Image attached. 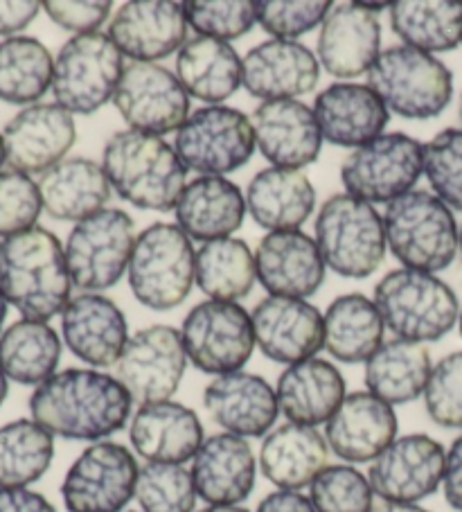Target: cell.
Here are the masks:
<instances>
[{
	"label": "cell",
	"instance_id": "9a60e30c",
	"mask_svg": "<svg viewBox=\"0 0 462 512\" xmlns=\"http://www.w3.org/2000/svg\"><path fill=\"white\" fill-rule=\"evenodd\" d=\"M188 355L181 332L172 325H149L129 337L115 364V377L140 406L167 402L179 391Z\"/></svg>",
	"mask_w": 462,
	"mask_h": 512
},
{
	"label": "cell",
	"instance_id": "6f0895ef",
	"mask_svg": "<svg viewBox=\"0 0 462 512\" xmlns=\"http://www.w3.org/2000/svg\"><path fill=\"white\" fill-rule=\"evenodd\" d=\"M370 512H429L424 510L422 506H417V503H397V501H377L372 503Z\"/></svg>",
	"mask_w": 462,
	"mask_h": 512
},
{
	"label": "cell",
	"instance_id": "e0dca14e",
	"mask_svg": "<svg viewBox=\"0 0 462 512\" xmlns=\"http://www.w3.org/2000/svg\"><path fill=\"white\" fill-rule=\"evenodd\" d=\"M447 452L426 434L395 438L368 470L372 492L384 501L417 503L438 492Z\"/></svg>",
	"mask_w": 462,
	"mask_h": 512
},
{
	"label": "cell",
	"instance_id": "8992f818",
	"mask_svg": "<svg viewBox=\"0 0 462 512\" xmlns=\"http://www.w3.org/2000/svg\"><path fill=\"white\" fill-rule=\"evenodd\" d=\"M314 233L325 264L343 278H370L386 258L384 217L372 203L348 192L334 194L323 203Z\"/></svg>",
	"mask_w": 462,
	"mask_h": 512
},
{
	"label": "cell",
	"instance_id": "9c48e42d",
	"mask_svg": "<svg viewBox=\"0 0 462 512\" xmlns=\"http://www.w3.org/2000/svg\"><path fill=\"white\" fill-rule=\"evenodd\" d=\"M124 68L122 52L109 34H77L61 46L55 59V102L68 113L91 116L113 100Z\"/></svg>",
	"mask_w": 462,
	"mask_h": 512
},
{
	"label": "cell",
	"instance_id": "db71d44e",
	"mask_svg": "<svg viewBox=\"0 0 462 512\" xmlns=\"http://www.w3.org/2000/svg\"><path fill=\"white\" fill-rule=\"evenodd\" d=\"M442 490L449 506L462 512V434L453 440L444 458Z\"/></svg>",
	"mask_w": 462,
	"mask_h": 512
},
{
	"label": "cell",
	"instance_id": "7a4b0ae2",
	"mask_svg": "<svg viewBox=\"0 0 462 512\" xmlns=\"http://www.w3.org/2000/svg\"><path fill=\"white\" fill-rule=\"evenodd\" d=\"M70 287L66 249L48 228L34 226L0 240V289L23 319L48 323L64 314Z\"/></svg>",
	"mask_w": 462,
	"mask_h": 512
},
{
	"label": "cell",
	"instance_id": "7402d4cb",
	"mask_svg": "<svg viewBox=\"0 0 462 512\" xmlns=\"http://www.w3.org/2000/svg\"><path fill=\"white\" fill-rule=\"evenodd\" d=\"M257 280L271 296L312 298L325 282L327 264L318 244L302 231L266 233L255 251Z\"/></svg>",
	"mask_w": 462,
	"mask_h": 512
},
{
	"label": "cell",
	"instance_id": "5b68a950",
	"mask_svg": "<svg viewBox=\"0 0 462 512\" xmlns=\"http://www.w3.org/2000/svg\"><path fill=\"white\" fill-rule=\"evenodd\" d=\"M386 242L406 269L438 273L458 255V224L451 208L426 190L390 201L384 213Z\"/></svg>",
	"mask_w": 462,
	"mask_h": 512
},
{
	"label": "cell",
	"instance_id": "ac0fdd59",
	"mask_svg": "<svg viewBox=\"0 0 462 512\" xmlns=\"http://www.w3.org/2000/svg\"><path fill=\"white\" fill-rule=\"evenodd\" d=\"M255 343L275 364H300L325 348V319L316 305L269 296L251 314Z\"/></svg>",
	"mask_w": 462,
	"mask_h": 512
},
{
	"label": "cell",
	"instance_id": "ee69618b",
	"mask_svg": "<svg viewBox=\"0 0 462 512\" xmlns=\"http://www.w3.org/2000/svg\"><path fill=\"white\" fill-rule=\"evenodd\" d=\"M197 488L183 465L147 463L138 474L136 501L142 512H194Z\"/></svg>",
	"mask_w": 462,
	"mask_h": 512
},
{
	"label": "cell",
	"instance_id": "cb8c5ba5",
	"mask_svg": "<svg viewBox=\"0 0 462 512\" xmlns=\"http://www.w3.org/2000/svg\"><path fill=\"white\" fill-rule=\"evenodd\" d=\"M255 145L266 161L282 170H302L321 154L323 134L314 109L298 100L262 102L253 111Z\"/></svg>",
	"mask_w": 462,
	"mask_h": 512
},
{
	"label": "cell",
	"instance_id": "f6af8a7d",
	"mask_svg": "<svg viewBox=\"0 0 462 512\" xmlns=\"http://www.w3.org/2000/svg\"><path fill=\"white\" fill-rule=\"evenodd\" d=\"M309 488L316 512H370L375 503L368 476L352 465H327Z\"/></svg>",
	"mask_w": 462,
	"mask_h": 512
},
{
	"label": "cell",
	"instance_id": "bcb514c9",
	"mask_svg": "<svg viewBox=\"0 0 462 512\" xmlns=\"http://www.w3.org/2000/svg\"><path fill=\"white\" fill-rule=\"evenodd\" d=\"M424 174L435 197L462 213V129H442L424 145Z\"/></svg>",
	"mask_w": 462,
	"mask_h": 512
},
{
	"label": "cell",
	"instance_id": "8d00e7d4",
	"mask_svg": "<svg viewBox=\"0 0 462 512\" xmlns=\"http://www.w3.org/2000/svg\"><path fill=\"white\" fill-rule=\"evenodd\" d=\"M325 350L341 364H361L384 346V319L375 300L343 294L325 312Z\"/></svg>",
	"mask_w": 462,
	"mask_h": 512
},
{
	"label": "cell",
	"instance_id": "d4e9b609",
	"mask_svg": "<svg viewBox=\"0 0 462 512\" xmlns=\"http://www.w3.org/2000/svg\"><path fill=\"white\" fill-rule=\"evenodd\" d=\"M203 406L215 425L239 438H262L278 420L275 388L253 373L215 377L203 391Z\"/></svg>",
	"mask_w": 462,
	"mask_h": 512
},
{
	"label": "cell",
	"instance_id": "3957f363",
	"mask_svg": "<svg viewBox=\"0 0 462 512\" xmlns=\"http://www.w3.org/2000/svg\"><path fill=\"white\" fill-rule=\"evenodd\" d=\"M102 167L111 188L131 206L167 213L174 210L188 181V167L161 136L124 129L106 140Z\"/></svg>",
	"mask_w": 462,
	"mask_h": 512
},
{
	"label": "cell",
	"instance_id": "7bdbcfd3",
	"mask_svg": "<svg viewBox=\"0 0 462 512\" xmlns=\"http://www.w3.org/2000/svg\"><path fill=\"white\" fill-rule=\"evenodd\" d=\"M55 436L34 420L0 427V488H28L50 470Z\"/></svg>",
	"mask_w": 462,
	"mask_h": 512
},
{
	"label": "cell",
	"instance_id": "680465c9",
	"mask_svg": "<svg viewBox=\"0 0 462 512\" xmlns=\"http://www.w3.org/2000/svg\"><path fill=\"white\" fill-rule=\"evenodd\" d=\"M361 10H366V12H370V14H375V16H379L381 12H386V10H390V5H386V3H357Z\"/></svg>",
	"mask_w": 462,
	"mask_h": 512
},
{
	"label": "cell",
	"instance_id": "ffe728a7",
	"mask_svg": "<svg viewBox=\"0 0 462 512\" xmlns=\"http://www.w3.org/2000/svg\"><path fill=\"white\" fill-rule=\"evenodd\" d=\"M109 37L122 55L140 64H154L174 55L188 39L183 3L172 0H131L113 14Z\"/></svg>",
	"mask_w": 462,
	"mask_h": 512
},
{
	"label": "cell",
	"instance_id": "4fadbf2b",
	"mask_svg": "<svg viewBox=\"0 0 462 512\" xmlns=\"http://www.w3.org/2000/svg\"><path fill=\"white\" fill-rule=\"evenodd\" d=\"M424 172V145L402 131L352 149L341 165L343 188L368 203H390L411 192Z\"/></svg>",
	"mask_w": 462,
	"mask_h": 512
},
{
	"label": "cell",
	"instance_id": "5bb4252c",
	"mask_svg": "<svg viewBox=\"0 0 462 512\" xmlns=\"http://www.w3.org/2000/svg\"><path fill=\"white\" fill-rule=\"evenodd\" d=\"M140 467L127 447L113 440L88 445L68 467L61 499L68 512H122L136 499Z\"/></svg>",
	"mask_w": 462,
	"mask_h": 512
},
{
	"label": "cell",
	"instance_id": "d590c367",
	"mask_svg": "<svg viewBox=\"0 0 462 512\" xmlns=\"http://www.w3.org/2000/svg\"><path fill=\"white\" fill-rule=\"evenodd\" d=\"M176 77L190 97L219 104L242 86V59L226 41L194 37L176 57Z\"/></svg>",
	"mask_w": 462,
	"mask_h": 512
},
{
	"label": "cell",
	"instance_id": "f907efd6",
	"mask_svg": "<svg viewBox=\"0 0 462 512\" xmlns=\"http://www.w3.org/2000/svg\"><path fill=\"white\" fill-rule=\"evenodd\" d=\"M43 210L39 183L16 170H0V237L30 231Z\"/></svg>",
	"mask_w": 462,
	"mask_h": 512
},
{
	"label": "cell",
	"instance_id": "30bf717a",
	"mask_svg": "<svg viewBox=\"0 0 462 512\" xmlns=\"http://www.w3.org/2000/svg\"><path fill=\"white\" fill-rule=\"evenodd\" d=\"M136 240V222L120 208H104L79 222L66 240L73 285L86 294L118 285L129 271Z\"/></svg>",
	"mask_w": 462,
	"mask_h": 512
},
{
	"label": "cell",
	"instance_id": "6da1fadb",
	"mask_svg": "<svg viewBox=\"0 0 462 512\" xmlns=\"http://www.w3.org/2000/svg\"><path fill=\"white\" fill-rule=\"evenodd\" d=\"M133 400L118 377L93 368H66L34 388L32 420L52 436L100 443L124 429Z\"/></svg>",
	"mask_w": 462,
	"mask_h": 512
},
{
	"label": "cell",
	"instance_id": "e7e4bbea",
	"mask_svg": "<svg viewBox=\"0 0 462 512\" xmlns=\"http://www.w3.org/2000/svg\"><path fill=\"white\" fill-rule=\"evenodd\" d=\"M458 255H460V264H462V228H460V237H458Z\"/></svg>",
	"mask_w": 462,
	"mask_h": 512
},
{
	"label": "cell",
	"instance_id": "836d02e7",
	"mask_svg": "<svg viewBox=\"0 0 462 512\" xmlns=\"http://www.w3.org/2000/svg\"><path fill=\"white\" fill-rule=\"evenodd\" d=\"M316 208V190L300 170L266 167L246 188V213L257 226L275 231H298Z\"/></svg>",
	"mask_w": 462,
	"mask_h": 512
},
{
	"label": "cell",
	"instance_id": "603a6c76",
	"mask_svg": "<svg viewBox=\"0 0 462 512\" xmlns=\"http://www.w3.org/2000/svg\"><path fill=\"white\" fill-rule=\"evenodd\" d=\"M66 348L93 368L115 366L129 343L127 316L111 298L79 294L61 314Z\"/></svg>",
	"mask_w": 462,
	"mask_h": 512
},
{
	"label": "cell",
	"instance_id": "d6986e66",
	"mask_svg": "<svg viewBox=\"0 0 462 512\" xmlns=\"http://www.w3.org/2000/svg\"><path fill=\"white\" fill-rule=\"evenodd\" d=\"M75 140L73 113L59 104H32L16 113L3 129L5 161L16 172L46 174L64 161Z\"/></svg>",
	"mask_w": 462,
	"mask_h": 512
},
{
	"label": "cell",
	"instance_id": "7c38bea8",
	"mask_svg": "<svg viewBox=\"0 0 462 512\" xmlns=\"http://www.w3.org/2000/svg\"><path fill=\"white\" fill-rule=\"evenodd\" d=\"M255 147L251 118L226 104H212L190 113L174 140L183 165L203 176L239 170L251 161Z\"/></svg>",
	"mask_w": 462,
	"mask_h": 512
},
{
	"label": "cell",
	"instance_id": "4316f807",
	"mask_svg": "<svg viewBox=\"0 0 462 512\" xmlns=\"http://www.w3.org/2000/svg\"><path fill=\"white\" fill-rule=\"evenodd\" d=\"M190 472L208 506H239L255 490L257 461L246 438L224 431L203 440Z\"/></svg>",
	"mask_w": 462,
	"mask_h": 512
},
{
	"label": "cell",
	"instance_id": "8fae6325",
	"mask_svg": "<svg viewBox=\"0 0 462 512\" xmlns=\"http://www.w3.org/2000/svg\"><path fill=\"white\" fill-rule=\"evenodd\" d=\"M185 355L206 375L239 373L253 357V321L239 303L203 300L183 319Z\"/></svg>",
	"mask_w": 462,
	"mask_h": 512
},
{
	"label": "cell",
	"instance_id": "4dcf8cb0",
	"mask_svg": "<svg viewBox=\"0 0 462 512\" xmlns=\"http://www.w3.org/2000/svg\"><path fill=\"white\" fill-rule=\"evenodd\" d=\"M280 413L293 425L318 427L339 411L345 395V377L332 361L307 359L287 366L275 386Z\"/></svg>",
	"mask_w": 462,
	"mask_h": 512
},
{
	"label": "cell",
	"instance_id": "03108f58",
	"mask_svg": "<svg viewBox=\"0 0 462 512\" xmlns=\"http://www.w3.org/2000/svg\"><path fill=\"white\" fill-rule=\"evenodd\" d=\"M458 120H460V125H462V95H460V102H458Z\"/></svg>",
	"mask_w": 462,
	"mask_h": 512
},
{
	"label": "cell",
	"instance_id": "e575fe53",
	"mask_svg": "<svg viewBox=\"0 0 462 512\" xmlns=\"http://www.w3.org/2000/svg\"><path fill=\"white\" fill-rule=\"evenodd\" d=\"M330 445L316 427H275L264 436L260 447V470L278 490H300L312 485L327 467Z\"/></svg>",
	"mask_w": 462,
	"mask_h": 512
},
{
	"label": "cell",
	"instance_id": "003e7915",
	"mask_svg": "<svg viewBox=\"0 0 462 512\" xmlns=\"http://www.w3.org/2000/svg\"><path fill=\"white\" fill-rule=\"evenodd\" d=\"M458 323H460V337H462V312H460V319H458Z\"/></svg>",
	"mask_w": 462,
	"mask_h": 512
},
{
	"label": "cell",
	"instance_id": "11a10c76",
	"mask_svg": "<svg viewBox=\"0 0 462 512\" xmlns=\"http://www.w3.org/2000/svg\"><path fill=\"white\" fill-rule=\"evenodd\" d=\"M0 512H57L41 492L28 488H0Z\"/></svg>",
	"mask_w": 462,
	"mask_h": 512
},
{
	"label": "cell",
	"instance_id": "74e56055",
	"mask_svg": "<svg viewBox=\"0 0 462 512\" xmlns=\"http://www.w3.org/2000/svg\"><path fill=\"white\" fill-rule=\"evenodd\" d=\"M431 355L422 343L386 341L366 361V386L390 406L415 402L431 377Z\"/></svg>",
	"mask_w": 462,
	"mask_h": 512
},
{
	"label": "cell",
	"instance_id": "c3c4849f",
	"mask_svg": "<svg viewBox=\"0 0 462 512\" xmlns=\"http://www.w3.org/2000/svg\"><path fill=\"white\" fill-rule=\"evenodd\" d=\"M332 12L330 0H260L257 23L275 39L293 41L323 25Z\"/></svg>",
	"mask_w": 462,
	"mask_h": 512
},
{
	"label": "cell",
	"instance_id": "f1b7e54d",
	"mask_svg": "<svg viewBox=\"0 0 462 512\" xmlns=\"http://www.w3.org/2000/svg\"><path fill=\"white\" fill-rule=\"evenodd\" d=\"M318 64L339 79H354L375 66L381 55L379 16L357 3L332 7L318 34Z\"/></svg>",
	"mask_w": 462,
	"mask_h": 512
},
{
	"label": "cell",
	"instance_id": "2e32d148",
	"mask_svg": "<svg viewBox=\"0 0 462 512\" xmlns=\"http://www.w3.org/2000/svg\"><path fill=\"white\" fill-rule=\"evenodd\" d=\"M113 104L129 129L161 138L190 118V95L172 70L158 64L133 61L124 68Z\"/></svg>",
	"mask_w": 462,
	"mask_h": 512
},
{
	"label": "cell",
	"instance_id": "52a82bcc",
	"mask_svg": "<svg viewBox=\"0 0 462 512\" xmlns=\"http://www.w3.org/2000/svg\"><path fill=\"white\" fill-rule=\"evenodd\" d=\"M368 86L388 111L406 120L438 118L453 97V75L438 57L411 46L381 52L368 70Z\"/></svg>",
	"mask_w": 462,
	"mask_h": 512
},
{
	"label": "cell",
	"instance_id": "277c9868",
	"mask_svg": "<svg viewBox=\"0 0 462 512\" xmlns=\"http://www.w3.org/2000/svg\"><path fill=\"white\" fill-rule=\"evenodd\" d=\"M375 305L395 339L440 341L460 319L456 291L433 273L393 269L377 282Z\"/></svg>",
	"mask_w": 462,
	"mask_h": 512
},
{
	"label": "cell",
	"instance_id": "94428289",
	"mask_svg": "<svg viewBox=\"0 0 462 512\" xmlns=\"http://www.w3.org/2000/svg\"><path fill=\"white\" fill-rule=\"evenodd\" d=\"M7 393H10V384H7V375L3 373V368H0V406L7 400Z\"/></svg>",
	"mask_w": 462,
	"mask_h": 512
},
{
	"label": "cell",
	"instance_id": "7dc6e473",
	"mask_svg": "<svg viewBox=\"0 0 462 512\" xmlns=\"http://www.w3.org/2000/svg\"><path fill=\"white\" fill-rule=\"evenodd\" d=\"M183 12L190 28L201 37L226 43L244 37L257 23L251 0H188Z\"/></svg>",
	"mask_w": 462,
	"mask_h": 512
},
{
	"label": "cell",
	"instance_id": "f35d334b",
	"mask_svg": "<svg viewBox=\"0 0 462 512\" xmlns=\"http://www.w3.org/2000/svg\"><path fill=\"white\" fill-rule=\"evenodd\" d=\"M59 361L61 339L48 323L21 319L0 334V368L16 384L41 386Z\"/></svg>",
	"mask_w": 462,
	"mask_h": 512
},
{
	"label": "cell",
	"instance_id": "816d5d0a",
	"mask_svg": "<svg viewBox=\"0 0 462 512\" xmlns=\"http://www.w3.org/2000/svg\"><path fill=\"white\" fill-rule=\"evenodd\" d=\"M43 10L59 28L77 34H91L109 19L111 3L109 0H82V3H77V0H46Z\"/></svg>",
	"mask_w": 462,
	"mask_h": 512
},
{
	"label": "cell",
	"instance_id": "44dd1931",
	"mask_svg": "<svg viewBox=\"0 0 462 512\" xmlns=\"http://www.w3.org/2000/svg\"><path fill=\"white\" fill-rule=\"evenodd\" d=\"M321 64L307 46L298 41L271 39L257 43L242 59V84L257 100H296L312 93Z\"/></svg>",
	"mask_w": 462,
	"mask_h": 512
},
{
	"label": "cell",
	"instance_id": "f546056e",
	"mask_svg": "<svg viewBox=\"0 0 462 512\" xmlns=\"http://www.w3.org/2000/svg\"><path fill=\"white\" fill-rule=\"evenodd\" d=\"M129 440L147 463L183 465L203 445V425L190 406L179 402L145 404L129 425Z\"/></svg>",
	"mask_w": 462,
	"mask_h": 512
},
{
	"label": "cell",
	"instance_id": "6125c7cd",
	"mask_svg": "<svg viewBox=\"0 0 462 512\" xmlns=\"http://www.w3.org/2000/svg\"><path fill=\"white\" fill-rule=\"evenodd\" d=\"M7 305H10V303H7L3 289H0V330H3V323L7 319Z\"/></svg>",
	"mask_w": 462,
	"mask_h": 512
},
{
	"label": "cell",
	"instance_id": "9f6ffc18",
	"mask_svg": "<svg viewBox=\"0 0 462 512\" xmlns=\"http://www.w3.org/2000/svg\"><path fill=\"white\" fill-rule=\"evenodd\" d=\"M255 512H316L314 503L296 490H275L260 501Z\"/></svg>",
	"mask_w": 462,
	"mask_h": 512
},
{
	"label": "cell",
	"instance_id": "681fc988",
	"mask_svg": "<svg viewBox=\"0 0 462 512\" xmlns=\"http://www.w3.org/2000/svg\"><path fill=\"white\" fill-rule=\"evenodd\" d=\"M424 406L438 427L462 429V350L433 366L424 388Z\"/></svg>",
	"mask_w": 462,
	"mask_h": 512
},
{
	"label": "cell",
	"instance_id": "d6a6232c",
	"mask_svg": "<svg viewBox=\"0 0 462 512\" xmlns=\"http://www.w3.org/2000/svg\"><path fill=\"white\" fill-rule=\"evenodd\" d=\"M39 192L43 210L52 219L79 224L106 208L113 188L100 163L75 156L41 174Z\"/></svg>",
	"mask_w": 462,
	"mask_h": 512
},
{
	"label": "cell",
	"instance_id": "ba28073f",
	"mask_svg": "<svg viewBox=\"0 0 462 512\" xmlns=\"http://www.w3.org/2000/svg\"><path fill=\"white\" fill-rule=\"evenodd\" d=\"M197 253L179 224L156 222L138 235L129 262V287L140 305L154 312L179 307L190 296Z\"/></svg>",
	"mask_w": 462,
	"mask_h": 512
},
{
	"label": "cell",
	"instance_id": "91938a15",
	"mask_svg": "<svg viewBox=\"0 0 462 512\" xmlns=\"http://www.w3.org/2000/svg\"><path fill=\"white\" fill-rule=\"evenodd\" d=\"M197 512H248V510L242 506H208Z\"/></svg>",
	"mask_w": 462,
	"mask_h": 512
},
{
	"label": "cell",
	"instance_id": "1f68e13d",
	"mask_svg": "<svg viewBox=\"0 0 462 512\" xmlns=\"http://www.w3.org/2000/svg\"><path fill=\"white\" fill-rule=\"evenodd\" d=\"M174 213L176 224L190 240L215 242L242 228L246 197L226 176H199L185 185Z\"/></svg>",
	"mask_w": 462,
	"mask_h": 512
},
{
	"label": "cell",
	"instance_id": "60d3db41",
	"mask_svg": "<svg viewBox=\"0 0 462 512\" xmlns=\"http://www.w3.org/2000/svg\"><path fill=\"white\" fill-rule=\"evenodd\" d=\"M257 267L251 246L235 237L206 242L197 253L194 282L210 300L237 303L255 287Z\"/></svg>",
	"mask_w": 462,
	"mask_h": 512
},
{
	"label": "cell",
	"instance_id": "be15d7a7",
	"mask_svg": "<svg viewBox=\"0 0 462 512\" xmlns=\"http://www.w3.org/2000/svg\"><path fill=\"white\" fill-rule=\"evenodd\" d=\"M5 161V143H3V134H0V167H3Z\"/></svg>",
	"mask_w": 462,
	"mask_h": 512
},
{
	"label": "cell",
	"instance_id": "83f0119b",
	"mask_svg": "<svg viewBox=\"0 0 462 512\" xmlns=\"http://www.w3.org/2000/svg\"><path fill=\"white\" fill-rule=\"evenodd\" d=\"M314 116L323 140L359 149L384 136L390 111L368 84H332L314 100Z\"/></svg>",
	"mask_w": 462,
	"mask_h": 512
},
{
	"label": "cell",
	"instance_id": "484cf974",
	"mask_svg": "<svg viewBox=\"0 0 462 512\" xmlns=\"http://www.w3.org/2000/svg\"><path fill=\"white\" fill-rule=\"evenodd\" d=\"M397 413L368 391L345 397L325 427V440L345 463H370L397 438Z\"/></svg>",
	"mask_w": 462,
	"mask_h": 512
},
{
	"label": "cell",
	"instance_id": "f5cc1de1",
	"mask_svg": "<svg viewBox=\"0 0 462 512\" xmlns=\"http://www.w3.org/2000/svg\"><path fill=\"white\" fill-rule=\"evenodd\" d=\"M43 3L37 0H0V37L12 39L37 19Z\"/></svg>",
	"mask_w": 462,
	"mask_h": 512
},
{
	"label": "cell",
	"instance_id": "ab89813d",
	"mask_svg": "<svg viewBox=\"0 0 462 512\" xmlns=\"http://www.w3.org/2000/svg\"><path fill=\"white\" fill-rule=\"evenodd\" d=\"M390 28L404 46L422 52H451L462 43V3L399 0L390 5Z\"/></svg>",
	"mask_w": 462,
	"mask_h": 512
},
{
	"label": "cell",
	"instance_id": "b9f144b4",
	"mask_svg": "<svg viewBox=\"0 0 462 512\" xmlns=\"http://www.w3.org/2000/svg\"><path fill=\"white\" fill-rule=\"evenodd\" d=\"M55 61L34 37L0 41V100L7 104L39 102L52 88Z\"/></svg>",
	"mask_w": 462,
	"mask_h": 512
}]
</instances>
